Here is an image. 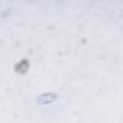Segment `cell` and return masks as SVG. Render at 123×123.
Here are the masks:
<instances>
[{
    "instance_id": "6da1fadb",
    "label": "cell",
    "mask_w": 123,
    "mask_h": 123,
    "mask_svg": "<svg viewBox=\"0 0 123 123\" xmlns=\"http://www.w3.org/2000/svg\"><path fill=\"white\" fill-rule=\"evenodd\" d=\"M27 62L26 61H22L20 63H19L18 65H17L16 69L18 70L19 72H24V70H26L27 68Z\"/></svg>"
}]
</instances>
